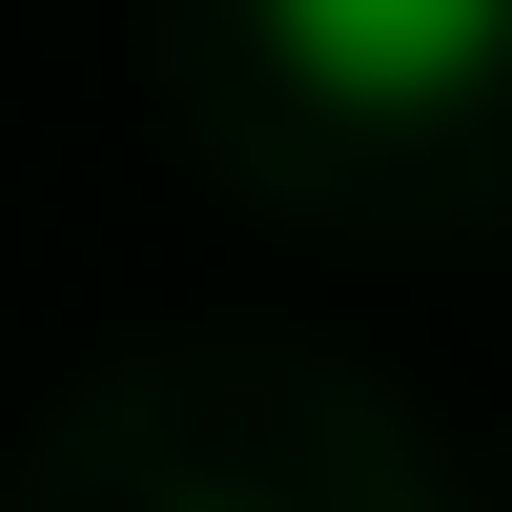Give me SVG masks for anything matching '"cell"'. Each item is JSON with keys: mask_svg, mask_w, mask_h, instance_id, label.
<instances>
[{"mask_svg": "<svg viewBox=\"0 0 512 512\" xmlns=\"http://www.w3.org/2000/svg\"><path fill=\"white\" fill-rule=\"evenodd\" d=\"M328 123H451L512 82V0H246Z\"/></svg>", "mask_w": 512, "mask_h": 512, "instance_id": "6da1fadb", "label": "cell"}]
</instances>
